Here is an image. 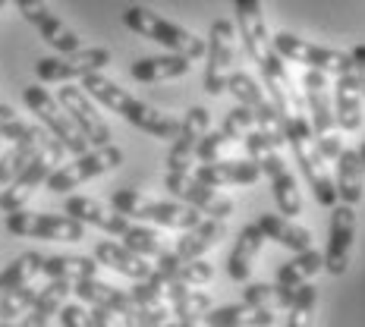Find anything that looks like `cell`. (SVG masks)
Here are the masks:
<instances>
[{
  "instance_id": "1",
  "label": "cell",
  "mask_w": 365,
  "mask_h": 327,
  "mask_svg": "<svg viewBox=\"0 0 365 327\" xmlns=\"http://www.w3.org/2000/svg\"><path fill=\"white\" fill-rule=\"evenodd\" d=\"M82 88H86L98 104H104L108 110H113L117 117H123L126 123H133L135 129H142V133L155 135V139H167V142L177 139L180 123L170 117V113H161V110L151 108V104L139 101V98L129 95L126 88H120L117 82H110L108 76L88 73L86 79H82Z\"/></svg>"
},
{
  "instance_id": "2",
  "label": "cell",
  "mask_w": 365,
  "mask_h": 327,
  "mask_svg": "<svg viewBox=\"0 0 365 327\" xmlns=\"http://www.w3.org/2000/svg\"><path fill=\"white\" fill-rule=\"evenodd\" d=\"M284 135H287V142H290L296 164H299L315 202L324 204V208H334V204L340 202L337 182H334L331 170H328V157L322 155V148H318V142H315V133H312V123L306 120V110L284 120Z\"/></svg>"
},
{
  "instance_id": "3",
  "label": "cell",
  "mask_w": 365,
  "mask_h": 327,
  "mask_svg": "<svg viewBox=\"0 0 365 327\" xmlns=\"http://www.w3.org/2000/svg\"><path fill=\"white\" fill-rule=\"evenodd\" d=\"M242 145H246L249 157L262 167L264 177L271 180V192H274V202H277L280 214L284 217H299L302 214L299 182H296L290 164H287L284 155H280V145L271 139L268 133H262V129H249L246 139H242Z\"/></svg>"
},
{
  "instance_id": "4",
  "label": "cell",
  "mask_w": 365,
  "mask_h": 327,
  "mask_svg": "<svg viewBox=\"0 0 365 327\" xmlns=\"http://www.w3.org/2000/svg\"><path fill=\"white\" fill-rule=\"evenodd\" d=\"M113 211L120 214L142 220V224H158V227H170V230H192V227L202 224V211L192 208V204L182 202H158L142 195L139 189H117L110 195Z\"/></svg>"
},
{
  "instance_id": "5",
  "label": "cell",
  "mask_w": 365,
  "mask_h": 327,
  "mask_svg": "<svg viewBox=\"0 0 365 327\" xmlns=\"http://www.w3.org/2000/svg\"><path fill=\"white\" fill-rule=\"evenodd\" d=\"M123 26L133 28L135 35L158 41L167 54H180V57H189V60H199L202 54H208V41H205V38L192 35L189 28L177 26V22L158 16L155 10H148V6H129L123 13Z\"/></svg>"
},
{
  "instance_id": "6",
  "label": "cell",
  "mask_w": 365,
  "mask_h": 327,
  "mask_svg": "<svg viewBox=\"0 0 365 327\" xmlns=\"http://www.w3.org/2000/svg\"><path fill=\"white\" fill-rule=\"evenodd\" d=\"M302 88H306V108L312 117L309 123L312 133H315L318 148H322V155L328 161H337V155L344 151V139L337 133V117H334V104H331V73L306 70Z\"/></svg>"
},
{
  "instance_id": "7",
  "label": "cell",
  "mask_w": 365,
  "mask_h": 327,
  "mask_svg": "<svg viewBox=\"0 0 365 327\" xmlns=\"http://www.w3.org/2000/svg\"><path fill=\"white\" fill-rule=\"evenodd\" d=\"M233 6H237V32L249 60L258 66L262 76L271 73L274 66L284 63V57L274 51L268 22H264V13H262V0H233Z\"/></svg>"
},
{
  "instance_id": "8",
  "label": "cell",
  "mask_w": 365,
  "mask_h": 327,
  "mask_svg": "<svg viewBox=\"0 0 365 327\" xmlns=\"http://www.w3.org/2000/svg\"><path fill=\"white\" fill-rule=\"evenodd\" d=\"M6 230L22 239H48V242H79L86 239V224L70 214H38V211H10Z\"/></svg>"
},
{
  "instance_id": "9",
  "label": "cell",
  "mask_w": 365,
  "mask_h": 327,
  "mask_svg": "<svg viewBox=\"0 0 365 327\" xmlns=\"http://www.w3.org/2000/svg\"><path fill=\"white\" fill-rule=\"evenodd\" d=\"M22 101H26V108L41 120V126H48L51 133H54V139L63 142V148L70 151V155H86L88 151V139L76 129L70 113L63 110V104H60L54 95L44 91V85H26L22 88Z\"/></svg>"
},
{
  "instance_id": "10",
  "label": "cell",
  "mask_w": 365,
  "mask_h": 327,
  "mask_svg": "<svg viewBox=\"0 0 365 327\" xmlns=\"http://www.w3.org/2000/svg\"><path fill=\"white\" fill-rule=\"evenodd\" d=\"M271 41L280 57L290 60V63H302L306 70H322L331 76L353 73V57H349L346 51L322 48V44H312L306 38H296L293 32H277Z\"/></svg>"
},
{
  "instance_id": "11",
  "label": "cell",
  "mask_w": 365,
  "mask_h": 327,
  "mask_svg": "<svg viewBox=\"0 0 365 327\" xmlns=\"http://www.w3.org/2000/svg\"><path fill=\"white\" fill-rule=\"evenodd\" d=\"M237 26L230 19H215L208 32V66H205V91L208 95H224L227 82L233 73V60H237Z\"/></svg>"
},
{
  "instance_id": "12",
  "label": "cell",
  "mask_w": 365,
  "mask_h": 327,
  "mask_svg": "<svg viewBox=\"0 0 365 327\" xmlns=\"http://www.w3.org/2000/svg\"><path fill=\"white\" fill-rule=\"evenodd\" d=\"M120 164H123V151L113 145H101L95 151H86V155H76V161H70V164H60L57 170L44 180V186H48L51 192H70V189L101 177V173H108Z\"/></svg>"
},
{
  "instance_id": "13",
  "label": "cell",
  "mask_w": 365,
  "mask_h": 327,
  "mask_svg": "<svg viewBox=\"0 0 365 327\" xmlns=\"http://www.w3.org/2000/svg\"><path fill=\"white\" fill-rule=\"evenodd\" d=\"M227 91H233V98H237L240 104H246V108L255 113L258 129H262V133H268L271 139L277 142L280 148H284V142H287V135H284V120H280L277 108H274L268 88L258 85V82H255L246 70H233V73H230V82H227Z\"/></svg>"
},
{
  "instance_id": "14",
  "label": "cell",
  "mask_w": 365,
  "mask_h": 327,
  "mask_svg": "<svg viewBox=\"0 0 365 327\" xmlns=\"http://www.w3.org/2000/svg\"><path fill=\"white\" fill-rule=\"evenodd\" d=\"M164 189L177 202L199 208L202 214H211V217H220V220H227L233 214V199H230V195H224L215 186H205L202 180H195V173H173V170H167Z\"/></svg>"
},
{
  "instance_id": "15",
  "label": "cell",
  "mask_w": 365,
  "mask_h": 327,
  "mask_svg": "<svg viewBox=\"0 0 365 327\" xmlns=\"http://www.w3.org/2000/svg\"><path fill=\"white\" fill-rule=\"evenodd\" d=\"M108 63H110L108 48H79L73 54L41 57L35 63V76L41 82H73V79H86L88 73H101Z\"/></svg>"
},
{
  "instance_id": "16",
  "label": "cell",
  "mask_w": 365,
  "mask_h": 327,
  "mask_svg": "<svg viewBox=\"0 0 365 327\" xmlns=\"http://www.w3.org/2000/svg\"><path fill=\"white\" fill-rule=\"evenodd\" d=\"M57 101L70 113L76 129L88 139V145H95V148L110 145V126L104 123V117L95 108V98H91L86 88H76L73 82H63V88L57 91Z\"/></svg>"
},
{
  "instance_id": "17",
  "label": "cell",
  "mask_w": 365,
  "mask_h": 327,
  "mask_svg": "<svg viewBox=\"0 0 365 327\" xmlns=\"http://www.w3.org/2000/svg\"><path fill=\"white\" fill-rule=\"evenodd\" d=\"M73 293L79 296L82 302H88V306L113 311V315L123 321V327H151L148 318L142 315V308L133 302V296H129V293H120L117 286L104 284V280H98V277L73 284Z\"/></svg>"
},
{
  "instance_id": "18",
  "label": "cell",
  "mask_w": 365,
  "mask_h": 327,
  "mask_svg": "<svg viewBox=\"0 0 365 327\" xmlns=\"http://www.w3.org/2000/svg\"><path fill=\"white\" fill-rule=\"evenodd\" d=\"M356 242V211L353 204L337 202L331 208V230H328V249H324V271L331 277H340L349 268Z\"/></svg>"
},
{
  "instance_id": "19",
  "label": "cell",
  "mask_w": 365,
  "mask_h": 327,
  "mask_svg": "<svg viewBox=\"0 0 365 327\" xmlns=\"http://www.w3.org/2000/svg\"><path fill=\"white\" fill-rule=\"evenodd\" d=\"M208 123H211V110L195 104V108L186 110L180 123V133L170 145V155H167V170L173 173H192V164H195V151H199L205 133H208Z\"/></svg>"
},
{
  "instance_id": "20",
  "label": "cell",
  "mask_w": 365,
  "mask_h": 327,
  "mask_svg": "<svg viewBox=\"0 0 365 327\" xmlns=\"http://www.w3.org/2000/svg\"><path fill=\"white\" fill-rule=\"evenodd\" d=\"M16 6L22 13V19L32 22L38 28V35H41L57 54H73V51H79V35L57 19L54 13L44 6V0H16Z\"/></svg>"
},
{
  "instance_id": "21",
  "label": "cell",
  "mask_w": 365,
  "mask_h": 327,
  "mask_svg": "<svg viewBox=\"0 0 365 327\" xmlns=\"http://www.w3.org/2000/svg\"><path fill=\"white\" fill-rule=\"evenodd\" d=\"M54 170H57V164L51 161V157H44V155L35 157V161L29 164L26 170H22L19 177L10 182V186H4V192H0V211H4V214H10V211L26 208V202L35 195V189L41 186V182L48 180Z\"/></svg>"
},
{
  "instance_id": "22",
  "label": "cell",
  "mask_w": 365,
  "mask_h": 327,
  "mask_svg": "<svg viewBox=\"0 0 365 327\" xmlns=\"http://www.w3.org/2000/svg\"><path fill=\"white\" fill-rule=\"evenodd\" d=\"M264 173L252 157L249 161H211V164H199L195 167V180H202L205 186H215V189H224V186H252L258 182Z\"/></svg>"
},
{
  "instance_id": "23",
  "label": "cell",
  "mask_w": 365,
  "mask_h": 327,
  "mask_svg": "<svg viewBox=\"0 0 365 327\" xmlns=\"http://www.w3.org/2000/svg\"><path fill=\"white\" fill-rule=\"evenodd\" d=\"M95 258L101 268H110L117 274H123L129 280H148L151 271H155V264H148L145 255L133 252V249H126L123 242H113V239H101L95 246Z\"/></svg>"
},
{
  "instance_id": "24",
  "label": "cell",
  "mask_w": 365,
  "mask_h": 327,
  "mask_svg": "<svg viewBox=\"0 0 365 327\" xmlns=\"http://www.w3.org/2000/svg\"><path fill=\"white\" fill-rule=\"evenodd\" d=\"M63 211L70 217L82 220V224H91V227H98V230L110 233V237H120L129 227V220H133V217L120 214V211H108L101 202L88 199V195H70V199L63 202Z\"/></svg>"
},
{
  "instance_id": "25",
  "label": "cell",
  "mask_w": 365,
  "mask_h": 327,
  "mask_svg": "<svg viewBox=\"0 0 365 327\" xmlns=\"http://www.w3.org/2000/svg\"><path fill=\"white\" fill-rule=\"evenodd\" d=\"M264 230L258 224H246L240 230L237 237V246H233L230 258H227V274H230V280H237V284H249V274H252V264L258 252H262L264 246Z\"/></svg>"
},
{
  "instance_id": "26",
  "label": "cell",
  "mask_w": 365,
  "mask_h": 327,
  "mask_svg": "<svg viewBox=\"0 0 365 327\" xmlns=\"http://www.w3.org/2000/svg\"><path fill=\"white\" fill-rule=\"evenodd\" d=\"M133 302L142 308V315L148 318L151 327H164L167 321H173V311H170V302H167V293H164V284L151 274L148 280H135V286L129 290Z\"/></svg>"
},
{
  "instance_id": "27",
  "label": "cell",
  "mask_w": 365,
  "mask_h": 327,
  "mask_svg": "<svg viewBox=\"0 0 365 327\" xmlns=\"http://www.w3.org/2000/svg\"><path fill=\"white\" fill-rule=\"evenodd\" d=\"M224 220L220 217H208L202 220L199 227H192V230H182V237L177 239V249H173V255L180 258V261H195V258H202L208 249H215L220 239H224Z\"/></svg>"
},
{
  "instance_id": "28",
  "label": "cell",
  "mask_w": 365,
  "mask_h": 327,
  "mask_svg": "<svg viewBox=\"0 0 365 327\" xmlns=\"http://www.w3.org/2000/svg\"><path fill=\"white\" fill-rule=\"evenodd\" d=\"M199 324L202 327H271L274 311L255 308V306H249V302H240V306H224V308L205 311Z\"/></svg>"
},
{
  "instance_id": "29",
  "label": "cell",
  "mask_w": 365,
  "mask_h": 327,
  "mask_svg": "<svg viewBox=\"0 0 365 327\" xmlns=\"http://www.w3.org/2000/svg\"><path fill=\"white\" fill-rule=\"evenodd\" d=\"M192 60L180 57V54H158V57H139L129 66V76L135 82H167V79H180L189 73Z\"/></svg>"
},
{
  "instance_id": "30",
  "label": "cell",
  "mask_w": 365,
  "mask_h": 327,
  "mask_svg": "<svg viewBox=\"0 0 365 327\" xmlns=\"http://www.w3.org/2000/svg\"><path fill=\"white\" fill-rule=\"evenodd\" d=\"M334 182H337V195L340 202L346 204H359L365 195V173H362V161L356 148H344L337 155V173H334Z\"/></svg>"
},
{
  "instance_id": "31",
  "label": "cell",
  "mask_w": 365,
  "mask_h": 327,
  "mask_svg": "<svg viewBox=\"0 0 365 327\" xmlns=\"http://www.w3.org/2000/svg\"><path fill=\"white\" fill-rule=\"evenodd\" d=\"M258 227L264 230V237L274 239L277 246L290 249V252H306L312 249V233L306 227H299L293 217H284V214H262L255 220Z\"/></svg>"
},
{
  "instance_id": "32",
  "label": "cell",
  "mask_w": 365,
  "mask_h": 327,
  "mask_svg": "<svg viewBox=\"0 0 365 327\" xmlns=\"http://www.w3.org/2000/svg\"><path fill=\"white\" fill-rule=\"evenodd\" d=\"M70 290H73L70 280H48V284H44V290L38 293L35 306L29 308L26 318H22L19 327H48L51 318L60 315V308H63V302H66V296H70Z\"/></svg>"
},
{
  "instance_id": "33",
  "label": "cell",
  "mask_w": 365,
  "mask_h": 327,
  "mask_svg": "<svg viewBox=\"0 0 365 327\" xmlns=\"http://www.w3.org/2000/svg\"><path fill=\"white\" fill-rule=\"evenodd\" d=\"M98 258H86V255H51L44 258L41 274L48 280H70V284H79V280H91L98 277Z\"/></svg>"
},
{
  "instance_id": "34",
  "label": "cell",
  "mask_w": 365,
  "mask_h": 327,
  "mask_svg": "<svg viewBox=\"0 0 365 327\" xmlns=\"http://www.w3.org/2000/svg\"><path fill=\"white\" fill-rule=\"evenodd\" d=\"M324 268V255L315 252V249H306V252H296L287 264L277 268V284L287 286V290H299L302 284H309L318 271Z\"/></svg>"
},
{
  "instance_id": "35",
  "label": "cell",
  "mask_w": 365,
  "mask_h": 327,
  "mask_svg": "<svg viewBox=\"0 0 365 327\" xmlns=\"http://www.w3.org/2000/svg\"><path fill=\"white\" fill-rule=\"evenodd\" d=\"M41 268H44V255L41 252H22L19 258H13V261L0 271V296L29 286L38 274H41Z\"/></svg>"
},
{
  "instance_id": "36",
  "label": "cell",
  "mask_w": 365,
  "mask_h": 327,
  "mask_svg": "<svg viewBox=\"0 0 365 327\" xmlns=\"http://www.w3.org/2000/svg\"><path fill=\"white\" fill-rule=\"evenodd\" d=\"M296 299V290H287V286H280L277 280L274 284H246V290H242V302H249V306L255 308H287L290 311Z\"/></svg>"
},
{
  "instance_id": "37",
  "label": "cell",
  "mask_w": 365,
  "mask_h": 327,
  "mask_svg": "<svg viewBox=\"0 0 365 327\" xmlns=\"http://www.w3.org/2000/svg\"><path fill=\"white\" fill-rule=\"evenodd\" d=\"M120 242H123L126 249H133V252L145 255V258H158L161 252H167L164 242H161V233L151 230L145 224H133V220H129V227L120 233Z\"/></svg>"
},
{
  "instance_id": "38",
  "label": "cell",
  "mask_w": 365,
  "mask_h": 327,
  "mask_svg": "<svg viewBox=\"0 0 365 327\" xmlns=\"http://www.w3.org/2000/svg\"><path fill=\"white\" fill-rule=\"evenodd\" d=\"M215 308V302H211L208 293H195V290H186L177 299H170V311L177 321H202L205 311Z\"/></svg>"
},
{
  "instance_id": "39",
  "label": "cell",
  "mask_w": 365,
  "mask_h": 327,
  "mask_svg": "<svg viewBox=\"0 0 365 327\" xmlns=\"http://www.w3.org/2000/svg\"><path fill=\"white\" fill-rule=\"evenodd\" d=\"M315 308H318V290L312 284H302L299 290H296V299L290 306V321H287V327H312Z\"/></svg>"
},
{
  "instance_id": "40",
  "label": "cell",
  "mask_w": 365,
  "mask_h": 327,
  "mask_svg": "<svg viewBox=\"0 0 365 327\" xmlns=\"http://www.w3.org/2000/svg\"><path fill=\"white\" fill-rule=\"evenodd\" d=\"M252 126H255V113L249 110L246 104H237V108H233L224 117V123H220V133H224L227 142H242Z\"/></svg>"
},
{
  "instance_id": "41",
  "label": "cell",
  "mask_w": 365,
  "mask_h": 327,
  "mask_svg": "<svg viewBox=\"0 0 365 327\" xmlns=\"http://www.w3.org/2000/svg\"><path fill=\"white\" fill-rule=\"evenodd\" d=\"M211 277H215V264H208L205 258H195V261H182L167 280H177V284H186V286H202Z\"/></svg>"
},
{
  "instance_id": "42",
  "label": "cell",
  "mask_w": 365,
  "mask_h": 327,
  "mask_svg": "<svg viewBox=\"0 0 365 327\" xmlns=\"http://www.w3.org/2000/svg\"><path fill=\"white\" fill-rule=\"evenodd\" d=\"M26 129H29V123H22L10 104H0V133H4V139L19 142L22 135H26Z\"/></svg>"
},
{
  "instance_id": "43",
  "label": "cell",
  "mask_w": 365,
  "mask_h": 327,
  "mask_svg": "<svg viewBox=\"0 0 365 327\" xmlns=\"http://www.w3.org/2000/svg\"><path fill=\"white\" fill-rule=\"evenodd\" d=\"M227 145H230V142L224 139V133H220V129H215V133H205V139H202L199 151H195V157H199L202 164H211V161H217L220 151H224Z\"/></svg>"
},
{
  "instance_id": "44",
  "label": "cell",
  "mask_w": 365,
  "mask_h": 327,
  "mask_svg": "<svg viewBox=\"0 0 365 327\" xmlns=\"http://www.w3.org/2000/svg\"><path fill=\"white\" fill-rule=\"evenodd\" d=\"M60 324L63 327H95V318H91V311H86L82 306H70V302H63V308H60Z\"/></svg>"
},
{
  "instance_id": "45",
  "label": "cell",
  "mask_w": 365,
  "mask_h": 327,
  "mask_svg": "<svg viewBox=\"0 0 365 327\" xmlns=\"http://www.w3.org/2000/svg\"><path fill=\"white\" fill-rule=\"evenodd\" d=\"M91 318H95V327H123V321H120L113 311L108 308H95L91 311Z\"/></svg>"
},
{
  "instance_id": "46",
  "label": "cell",
  "mask_w": 365,
  "mask_h": 327,
  "mask_svg": "<svg viewBox=\"0 0 365 327\" xmlns=\"http://www.w3.org/2000/svg\"><path fill=\"white\" fill-rule=\"evenodd\" d=\"M349 57H353V70L365 73V44H356V48L349 51Z\"/></svg>"
},
{
  "instance_id": "47",
  "label": "cell",
  "mask_w": 365,
  "mask_h": 327,
  "mask_svg": "<svg viewBox=\"0 0 365 327\" xmlns=\"http://www.w3.org/2000/svg\"><path fill=\"white\" fill-rule=\"evenodd\" d=\"M359 161H362V173H365V142L359 145Z\"/></svg>"
},
{
  "instance_id": "48",
  "label": "cell",
  "mask_w": 365,
  "mask_h": 327,
  "mask_svg": "<svg viewBox=\"0 0 365 327\" xmlns=\"http://www.w3.org/2000/svg\"><path fill=\"white\" fill-rule=\"evenodd\" d=\"M4 4H6V0H0V10H4Z\"/></svg>"
},
{
  "instance_id": "49",
  "label": "cell",
  "mask_w": 365,
  "mask_h": 327,
  "mask_svg": "<svg viewBox=\"0 0 365 327\" xmlns=\"http://www.w3.org/2000/svg\"><path fill=\"white\" fill-rule=\"evenodd\" d=\"M4 327H13V324H10V321H6V324H4Z\"/></svg>"
},
{
  "instance_id": "50",
  "label": "cell",
  "mask_w": 365,
  "mask_h": 327,
  "mask_svg": "<svg viewBox=\"0 0 365 327\" xmlns=\"http://www.w3.org/2000/svg\"><path fill=\"white\" fill-rule=\"evenodd\" d=\"M362 98H365V95H362Z\"/></svg>"
}]
</instances>
